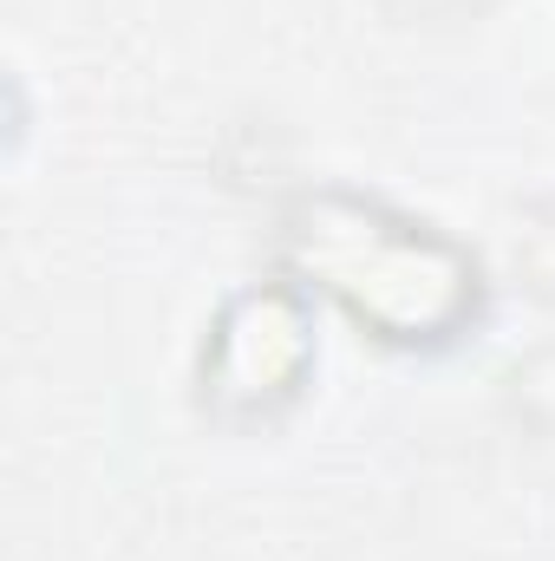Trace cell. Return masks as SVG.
<instances>
[{
    "label": "cell",
    "instance_id": "cell-1",
    "mask_svg": "<svg viewBox=\"0 0 555 561\" xmlns=\"http://www.w3.org/2000/svg\"><path fill=\"white\" fill-rule=\"evenodd\" d=\"M307 255L320 262V275L333 280L360 313H373L380 327H438L451 320L457 294H464V262L424 236L406 229H380V222H327L320 242L307 236Z\"/></svg>",
    "mask_w": 555,
    "mask_h": 561
}]
</instances>
